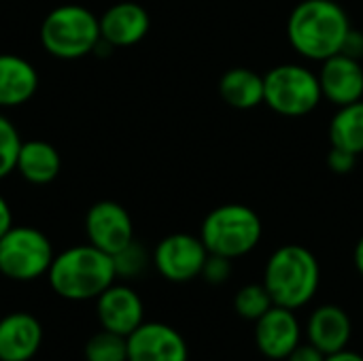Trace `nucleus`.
<instances>
[{"instance_id": "ddd939ff", "label": "nucleus", "mask_w": 363, "mask_h": 361, "mask_svg": "<svg viewBox=\"0 0 363 361\" xmlns=\"http://www.w3.org/2000/svg\"><path fill=\"white\" fill-rule=\"evenodd\" d=\"M304 336L325 355L340 353L349 349L353 338L351 315L338 304H321L311 313L304 328Z\"/></svg>"}, {"instance_id": "aec40b11", "label": "nucleus", "mask_w": 363, "mask_h": 361, "mask_svg": "<svg viewBox=\"0 0 363 361\" xmlns=\"http://www.w3.org/2000/svg\"><path fill=\"white\" fill-rule=\"evenodd\" d=\"M332 147L345 149L349 153H363V100L345 104L338 109L330 123Z\"/></svg>"}, {"instance_id": "bb28decb", "label": "nucleus", "mask_w": 363, "mask_h": 361, "mask_svg": "<svg viewBox=\"0 0 363 361\" xmlns=\"http://www.w3.org/2000/svg\"><path fill=\"white\" fill-rule=\"evenodd\" d=\"M325 353L323 351H319L315 345H311L308 340L306 343H300L291 353H289V357L285 361H325Z\"/></svg>"}, {"instance_id": "4468645a", "label": "nucleus", "mask_w": 363, "mask_h": 361, "mask_svg": "<svg viewBox=\"0 0 363 361\" xmlns=\"http://www.w3.org/2000/svg\"><path fill=\"white\" fill-rule=\"evenodd\" d=\"M317 77L323 98L338 106L357 102L363 98V68L357 57L336 53L323 60L321 72Z\"/></svg>"}, {"instance_id": "9b49d317", "label": "nucleus", "mask_w": 363, "mask_h": 361, "mask_svg": "<svg viewBox=\"0 0 363 361\" xmlns=\"http://www.w3.org/2000/svg\"><path fill=\"white\" fill-rule=\"evenodd\" d=\"M128 361H189V347L177 328L145 321L128 336Z\"/></svg>"}, {"instance_id": "39448f33", "label": "nucleus", "mask_w": 363, "mask_h": 361, "mask_svg": "<svg viewBox=\"0 0 363 361\" xmlns=\"http://www.w3.org/2000/svg\"><path fill=\"white\" fill-rule=\"evenodd\" d=\"M264 223L245 204H223L211 211L200 228V238L208 253L228 260L249 255L262 240Z\"/></svg>"}, {"instance_id": "2eb2a0df", "label": "nucleus", "mask_w": 363, "mask_h": 361, "mask_svg": "<svg viewBox=\"0 0 363 361\" xmlns=\"http://www.w3.org/2000/svg\"><path fill=\"white\" fill-rule=\"evenodd\" d=\"M151 28V17L138 2H115L100 15V36L111 47H132Z\"/></svg>"}, {"instance_id": "20e7f679", "label": "nucleus", "mask_w": 363, "mask_h": 361, "mask_svg": "<svg viewBox=\"0 0 363 361\" xmlns=\"http://www.w3.org/2000/svg\"><path fill=\"white\" fill-rule=\"evenodd\" d=\"M38 38L43 49L57 60H81L100 45V17L87 6L66 2L51 9L40 21Z\"/></svg>"}, {"instance_id": "4be33fe9", "label": "nucleus", "mask_w": 363, "mask_h": 361, "mask_svg": "<svg viewBox=\"0 0 363 361\" xmlns=\"http://www.w3.org/2000/svg\"><path fill=\"white\" fill-rule=\"evenodd\" d=\"M274 306L264 283H249L240 287L234 296V313L245 321H257L264 313Z\"/></svg>"}, {"instance_id": "6ab92c4d", "label": "nucleus", "mask_w": 363, "mask_h": 361, "mask_svg": "<svg viewBox=\"0 0 363 361\" xmlns=\"http://www.w3.org/2000/svg\"><path fill=\"white\" fill-rule=\"evenodd\" d=\"M219 94L234 109H255L264 102V77L251 68H232L221 77Z\"/></svg>"}, {"instance_id": "c85d7f7f", "label": "nucleus", "mask_w": 363, "mask_h": 361, "mask_svg": "<svg viewBox=\"0 0 363 361\" xmlns=\"http://www.w3.org/2000/svg\"><path fill=\"white\" fill-rule=\"evenodd\" d=\"M11 226H13V211L6 198L0 194V238L11 230Z\"/></svg>"}, {"instance_id": "a878e982", "label": "nucleus", "mask_w": 363, "mask_h": 361, "mask_svg": "<svg viewBox=\"0 0 363 361\" xmlns=\"http://www.w3.org/2000/svg\"><path fill=\"white\" fill-rule=\"evenodd\" d=\"M357 164V155L355 153H349L345 149H338V147H332L330 155H328V166L332 172L336 174H349Z\"/></svg>"}, {"instance_id": "b1692460", "label": "nucleus", "mask_w": 363, "mask_h": 361, "mask_svg": "<svg viewBox=\"0 0 363 361\" xmlns=\"http://www.w3.org/2000/svg\"><path fill=\"white\" fill-rule=\"evenodd\" d=\"M21 143L23 140H21L15 123L6 115L0 113V181L15 172Z\"/></svg>"}, {"instance_id": "f257e3e1", "label": "nucleus", "mask_w": 363, "mask_h": 361, "mask_svg": "<svg viewBox=\"0 0 363 361\" xmlns=\"http://www.w3.org/2000/svg\"><path fill=\"white\" fill-rule=\"evenodd\" d=\"M351 30L347 11L334 0H302L287 21L291 47L317 62L342 53Z\"/></svg>"}, {"instance_id": "f03ea898", "label": "nucleus", "mask_w": 363, "mask_h": 361, "mask_svg": "<svg viewBox=\"0 0 363 361\" xmlns=\"http://www.w3.org/2000/svg\"><path fill=\"white\" fill-rule=\"evenodd\" d=\"M49 287L55 296L70 302L96 300L117 281L113 255L85 243L55 253L49 272Z\"/></svg>"}, {"instance_id": "f8f14e48", "label": "nucleus", "mask_w": 363, "mask_h": 361, "mask_svg": "<svg viewBox=\"0 0 363 361\" xmlns=\"http://www.w3.org/2000/svg\"><path fill=\"white\" fill-rule=\"evenodd\" d=\"M96 317L102 330L128 338L138 326L145 323V304L138 291L115 281L96 298Z\"/></svg>"}, {"instance_id": "393cba45", "label": "nucleus", "mask_w": 363, "mask_h": 361, "mask_svg": "<svg viewBox=\"0 0 363 361\" xmlns=\"http://www.w3.org/2000/svg\"><path fill=\"white\" fill-rule=\"evenodd\" d=\"M208 285H223L230 277H232V260L221 257V255H213L208 253L202 274H200Z\"/></svg>"}, {"instance_id": "a211bd4d", "label": "nucleus", "mask_w": 363, "mask_h": 361, "mask_svg": "<svg viewBox=\"0 0 363 361\" xmlns=\"http://www.w3.org/2000/svg\"><path fill=\"white\" fill-rule=\"evenodd\" d=\"M62 170V157L60 151L43 140V138H32L23 140L19 147L15 172L30 185H49L57 179Z\"/></svg>"}, {"instance_id": "9d476101", "label": "nucleus", "mask_w": 363, "mask_h": 361, "mask_svg": "<svg viewBox=\"0 0 363 361\" xmlns=\"http://www.w3.org/2000/svg\"><path fill=\"white\" fill-rule=\"evenodd\" d=\"M304 330L296 311L272 306L255 321L253 340L257 351L270 361H285L289 353L302 343Z\"/></svg>"}, {"instance_id": "cd10ccee", "label": "nucleus", "mask_w": 363, "mask_h": 361, "mask_svg": "<svg viewBox=\"0 0 363 361\" xmlns=\"http://www.w3.org/2000/svg\"><path fill=\"white\" fill-rule=\"evenodd\" d=\"M342 53H347V55L359 60L363 55V34H359L357 30H351V34H349V38H347V43H345Z\"/></svg>"}, {"instance_id": "412c9836", "label": "nucleus", "mask_w": 363, "mask_h": 361, "mask_svg": "<svg viewBox=\"0 0 363 361\" xmlns=\"http://www.w3.org/2000/svg\"><path fill=\"white\" fill-rule=\"evenodd\" d=\"M83 357L85 361H128V338L100 328L87 338Z\"/></svg>"}, {"instance_id": "423d86ee", "label": "nucleus", "mask_w": 363, "mask_h": 361, "mask_svg": "<svg viewBox=\"0 0 363 361\" xmlns=\"http://www.w3.org/2000/svg\"><path fill=\"white\" fill-rule=\"evenodd\" d=\"M55 257L45 232L32 226H11L0 238V274L15 283H30L47 277Z\"/></svg>"}, {"instance_id": "c756f323", "label": "nucleus", "mask_w": 363, "mask_h": 361, "mask_svg": "<svg viewBox=\"0 0 363 361\" xmlns=\"http://www.w3.org/2000/svg\"><path fill=\"white\" fill-rule=\"evenodd\" d=\"M325 361H363L362 353L357 351H351V349H345L340 353H334V355H328Z\"/></svg>"}, {"instance_id": "7c9ffc66", "label": "nucleus", "mask_w": 363, "mask_h": 361, "mask_svg": "<svg viewBox=\"0 0 363 361\" xmlns=\"http://www.w3.org/2000/svg\"><path fill=\"white\" fill-rule=\"evenodd\" d=\"M353 264H355V270L363 277V236L357 240L355 245V251H353Z\"/></svg>"}, {"instance_id": "7ed1b4c3", "label": "nucleus", "mask_w": 363, "mask_h": 361, "mask_svg": "<svg viewBox=\"0 0 363 361\" xmlns=\"http://www.w3.org/2000/svg\"><path fill=\"white\" fill-rule=\"evenodd\" d=\"M262 283L277 306L298 311L317 296L321 266L311 249L302 245H285L268 257Z\"/></svg>"}, {"instance_id": "dca6fc26", "label": "nucleus", "mask_w": 363, "mask_h": 361, "mask_svg": "<svg viewBox=\"0 0 363 361\" xmlns=\"http://www.w3.org/2000/svg\"><path fill=\"white\" fill-rule=\"evenodd\" d=\"M43 345L40 321L26 311L9 313L0 319V361H30Z\"/></svg>"}, {"instance_id": "0eeeda50", "label": "nucleus", "mask_w": 363, "mask_h": 361, "mask_svg": "<svg viewBox=\"0 0 363 361\" xmlns=\"http://www.w3.org/2000/svg\"><path fill=\"white\" fill-rule=\"evenodd\" d=\"M319 77L298 64H281L264 74V102L283 117H304L321 102Z\"/></svg>"}, {"instance_id": "5701e85b", "label": "nucleus", "mask_w": 363, "mask_h": 361, "mask_svg": "<svg viewBox=\"0 0 363 361\" xmlns=\"http://www.w3.org/2000/svg\"><path fill=\"white\" fill-rule=\"evenodd\" d=\"M113 264H115V272H117V279H136L140 277L147 266L151 264V255L147 253V249L136 243V238L123 247L121 251H117L113 255Z\"/></svg>"}, {"instance_id": "1a4fd4ad", "label": "nucleus", "mask_w": 363, "mask_h": 361, "mask_svg": "<svg viewBox=\"0 0 363 361\" xmlns=\"http://www.w3.org/2000/svg\"><path fill=\"white\" fill-rule=\"evenodd\" d=\"M85 234L89 245L115 255L134 240V223L125 206L115 200H100L85 215Z\"/></svg>"}, {"instance_id": "2f4dec72", "label": "nucleus", "mask_w": 363, "mask_h": 361, "mask_svg": "<svg viewBox=\"0 0 363 361\" xmlns=\"http://www.w3.org/2000/svg\"><path fill=\"white\" fill-rule=\"evenodd\" d=\"M362 311H363V309H362Z\"/></svg>"}, {"instance_id": "f3484780", "label": "nucleus", "mask_w": 363, "mask_h": 361, "mask_svg": "<svg viewBox=\"0 0 363 361\" xmlns=\"http://www.w3.org/2000/svg\"><path fill=\"white\" fill-rule=\"evenodd\" d=\"M38 83V70L30 60L17 53H0V111L30 102Z\"/></svg>"}, {"instance_id": "6e6552de", "label": "nucleus", "mask_w": 363, "mask_h": 361, "mask_svg": "<svg viewBox=\"0 0 363 361\" xmlns=\"http://www.w3.org/2000/svg\"><path fill=\"white\" fill-rule=\"evenodd\" d=\"M208 251L200 236L177 232L157 243L151 255L155 270L170 283H189L202 274Z\"/></svg>"}]
</instances>
